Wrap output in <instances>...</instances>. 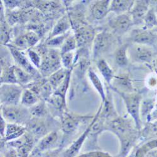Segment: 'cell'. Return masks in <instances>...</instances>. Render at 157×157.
<instances>
[{
	"label": "cell",
	"instance_id": "1",
	"mask_svg": "<svg viewBox=\"0 0 157 157\" xmlns=\"http://www.w3.org/2000/svg\"><path fill=\"white\" fill-rule=\"evenodd\" d=\"M37 52L42 57V64L39 69L43 77H48L62 68L60 50L47 47L45 44L39 45Z\"/></svg>",
	"mask_w": 157,
	"mask_h": 157
},
{
	"label": "cell",
	"instance_id": "2",
	"mask_svg": "<svg viewBox=\"0 0 157 157\" xmlns=\"http://www.w3.org/2000/svg\"><path fill=\"white\" fill-rule=\"evenodd\" d=\"M116 40L113 33L108 30H103L96 34L93 44V57L94 60L102 59L113 48Z\"/></svg>",
	"mask_w": 157,
	"mask_h": 157
},
{
	"label": "cell",
	"instance_id": "3",
	"mask_svg": "<svg viewBox=\"0 0 157 157\" xmlns=\"http://www.w3.org/2000/svg\"><path fill=\"white\" fill-rule=\"evenodd\" d=\"M1 116L8 123H14L20 125L27 124L31 120L30 111L23 106H1Z\"/></svg>",
	"mask_w": 157,
	"mask_h": 157
},
{
	"label": "cell",
	"instance_id": "4",
	"mask_svg": "<svg viewBox=\"0 0 157 157\" xmlns=\"http://www.w3.org/2000/svg\"><path fill=\"white\" fill-rule=\"evenodd\" d=\"M156 52L152 47L133 44L128 48L129 59L137 63H151L155 57Z\"/></svg>",
	"mask_w": 157,
	"mask_h": 157
},
{
	"label": "cell",
	"instance_id": "5",
	"mask_svg": "<svg viewBox=\"0 0 157 157\" xmlns=\"http://www.w3.org/2000/svg\"><path fill=\"white\" fill-rule=\"evenodd\" d=\"M19 84H1L0 101L2 106H17L21 101L24 89Z\"/></svg>",
	"mask_w": 157,
	"mask_h": 157
},
{
	"label": "cell",
	"instance_id": "6",
	"mask_svg": "<svg viewBox=\"0 0 157 157\" xmlns=\"http://www.w3.org/2000/svg\"><path fill=\"white\" fill-rule=\"evenodd\" d=\"M5 46H6L9 49L13 60L15 62L17 66L31 74L36 80L40 79L42 77L40 72L33 66L29 58L26 57V56L23 54V51L19 50L8 45Z\"/></svg>",
	"mask_w": 157,
	"mask_h": 157
},
{
	"label": "cell",
	"instance_id": "7",
	"mask_svg": "<svg viewBox=\"0 0 157 157\" xmlns=\"http://www.w3.org/2000/svg\"><path fill=\"white\" fill-rule=\"evenodd\" d=\"M76 40L77 47L81 50H89V48L92 46L96 35L95 30L90 25H84L80 26L73 30Z\"/></svg>",
	"mask_w": 157,
	"mask_h": 157
},
{
	"label": "cell",
	"instance_id": "8",
	"mask_svg": "<svg viewBox=\"0 0 157 157\" xmlns=\"http://www.w3.org/2000/svg\"><path fill=\"white\" fill-rule=\"evenodd\" d=\"M129 39L133 44L153 47L157 43V32L154 29L137 28L131 32Z\"/></svg>",
	"mask_w": 157,
	"mask_h": 157
},
{
	"label": "cell",
	"instance_id": "9",
	"mask_svg": "<svg viewBox=\"0 0 157 157\" xmlns=\"http://www.w3.org/2000/svg\"><path fill=\"white\" fill-rule=\"evenodd\" d=\"M108 25L113 33L120 36L128 32L134 25L130 12H128L112 17L108 21Z\"/></svg>",
	"mask_w": 157,
	"mask_h": 157
},
{
	"label": "cell",
	"instance_id": "10",
	"mask_svg": "<svg viewBox=\"0 0 157 157\" xmlns=\"http://www.w3.org/2000/svg\"><path fill=\"white\" fill-rule=\"evenodd\" d=\"M117 93L124 99L128 113L133 117L136 123V126L140 128V104L141 100L140 96L136 94H126L120 92Z\"/></svg>",
	"mask_w": 157,
	"mask_h": 157
},
{
	"label": "cell",
	"instance_id": "11",
	"mask_svg": "<svg viewBox=\"0 0 157 157\" xmlns=\"http://www.w3.org/2000/svg\"><path fill=\"white\" fill-rule=\"evenodd\" d=\"M150 1H135L130 11L134 25H143V21L150 9Z\"/></svg>",
	"mask_w": 157,
	"mask_h": 157
},
{
	"label": "cell",
	"instance_id": "12",
	"mask_svg": "<svg viewBox=\"0 0 157 157\" xmlns=\"http://www.w3.org/2000/svg\"><path fill=\"white\" fill-rule=\"evenodd\" d=\"M111 1H95L92 3L90 6V16L95 20H101L105 18L110 12Z\"/></svg>",
	"mask_w": 157,
	"mask_h": 157
},
{
	"label": "cell",
	"instance_id": "13",
	"mask_svg": "<svg viewBox=\"0 0 157 157\" xmlns=\"http://www.w3.org/2000/svg\"><path fill=\"white\" fill-rule=\"evenodd\" d=\"M25 127L29 133L35 138H43L47 135V128L42 119L32 117Z\"/></svg>",
	"mask_w": 157,
	"mask_h": 157
},
{
	"label": "cell",
	"instance_id": "14",
	"mask_svg": "<svg viewBox=\"0 0 157 157\" xmlns=\"http://www.w3.org/2000/svg\"><path fill=\"white\" fill-rule=\"evenodd\" d=\"M71 29L72 24L69 17L67 13L61 17L57 20L47 39H50L56 36L63 35L71 30Z\"/></svg>",
	"mask_w": 157,
	"mask_h": 157
},
{
	"label": "cell",
	"instance_id": "15",
	"mask_svg": "<svg viewBox=\"0 0 157 157\" xmlns=\"http://www.w3.org/2000/svg\"><path fill=\"white\" fill-rule=\"evenodd\" d=\"M84 117L73 116L66 113L62 119V131L66 135H71L77 130L78 125L83 120Z\"/></svg>",
	"mask_w": 157,
	"mask_h": 157
},
{
	"label": "cell",
	"instance_id": "16",
	"mask_svg": "<svg viewBox=\"0 0 157 157\" xmlns=\"http://www.w3.org/2000/svg\"><path fill=\"white\" fill-rule=\"evenodd\" d=\"M100 111H101V109H99L97 116L94 117V120L92 121V123H90V124L88 126V128L84 132V133L79 138H78L75 141H74L72 145L66 150V151L65 152V153L63 155V157H74L78 152V151H79V150H80L82 145L83 144L84 140H86L87 135L89 134L91 128H92V126H93L95 120H96Z\"/></svg>",
	"mask_w": 157,
	"mask_h": 157
},
{
	"label": "cell",
	"instance_id": "17",
	"mask_svg": "<svg viewBox=\"0 0 157 157\" xmlns=\"http://www.w3.org/2000/svg\"><path fill=\"white\" fill-rule=\"evenodd\" d=\"M32 8L45 14H52L58 11L61 6L60 1H31Z\"/></svg>",
	"mask_w": 157,
	"mask_h": 157
},
{
	"label": "cell",
	"instance_id": "18",
	"mask_svg": "<svg viewBox=\"0 0 157 157\" xmlns=\"http://www.w3.org/2000/svg\"><path fill=\"white\" fill-rule=\"evenodd\" d=\"M58 138V133L56 131L50 132L41 139L40 141L38 143L36 148L33 151V153L32 155L50 149L57 143Z\"/></svg>",
	"mask_w": 157,
	"mask_h": 157
},
{
	"label": "cell",
	"instance_id": "19",
	"mask_svg": "<svg viewBox=\"0 0 157 157\" xmlns=\"http://www.w3.org/2000/svg\"><path fill=\"white\" fill-rule=\"evenodd\" d=\"M11 26L6 18V11L4 5L1 1V45L5 46L10 40Z\"/></svg>",
	"mask_w": 157,
	"mask_h": 157
},
{
	"label": "cell",
	"instance_id": "20",
	"mask_svg": "<svg viewBox=\"0 0 157 157\" xmlns=\"http://www.w3.org/2000/svg\"><path fill=\"white\" fill-rule=\"evenodd\" d=\"M26 131H27L26 127L23 125L7 123L5 136L3 139L5 140V141L17 140L22 136L26 133Z\"/></svg>",
	"mask_w": 157,
	"mask_h": 157
},
{
	"label": "cell",
	"instance_id": "21",
	"mask_svg": "<svg viewBox=\"0 0 157 157\" xmlns=\"http://www.w3.org/2000/svg\"><path fill=\"white\" fill-rule=\"evenodd\" d=\"M135 1H124V0H114L111 1L109 11L116 15H120L130 12L133 8Z\"/></svg>",
	"mask_w": 157,
	"mask_h": 157
},
{
	"label": "cell",
	"instance_id": "22",
	"mask_svg": "<svg viewBox=\"0 0 157 157\" xmlns=\"http://www.w3.org/2000/svg\"><path fill=\"white\" fill-rule=\"evenodd\" d=\"M129 44H124L117 48L114 53V59L116 65L120 68L126 67L129 63L128 48Z\"/></svg>",
	"mask_w": 157,
	"mask_h": 157
},
{
	"label": "cell",
	"instance_id": "23",
	"mask_svg": "<svg viewBox=\"0 0 157 157\" xmlns=\"http://www.w3.org/2000/svg\"><path fill=\"white\" fill-rule=\"evenodd\" d=\"M1 84H18L15 75V65H9L1 67Z\"/></svg>",
	"mask_w": 157,
	"mask_h": 157
},
{
	"label": "cell",
	"instance_id": "24",
	"mask_svg": "<svg viewBox=\"0 0 157 157\" xmlns=\"http://www.w3.org/2000/svg\"><path fill=\"white\" fill-rule=\"evenodd\" d=\"M96 65L104 79L111 86V83L115 77L114 71L111 68L106 60L103 58L96 61Z\"/></svg>",
	"mask_w": 157,
	"mask_h": 157
},
{
	"label": "cell",
	"instance_id": "25",
	"mask_svg": "<svg viewBox=\"0 0 157 157\" xmlns=\"http://www.w3.org/2000/svg\"><path fill=\"white\" fill-rule=\"evenodd\" d=\"M70 70L62 67L47 78L50 84L54 90H56L63 82Z\"/></svg>",
	"mask_w": 157,
	"mask_h": 157
},
{
	"label": "cell",
	"instance_id": "26",
	"mask_svg": "<svg viewBox=\"0 0 157 157\" xmlns=\"http://www.w3.org/2000/svg\"><path fill=\"white\" fill-rule=\"evenodd\" d=\"M39 97L30 88L24 89L20 103L25 107L31 108L38 103Z\"/></svg>",
	"mask_w": 157,
	"mask_h": 157
},
{
	"label": "cell",
	"instance_id": "27",
	"mask_svg": "<svg viewBox=\"0 0 157 157\" xmlns=\"http://www.w3.org/2000/svg\"><path fill=\"white\" fill-rule=\"evenodd\" d=\"M87 74L90 82H92L93 86L96 89L98 93L100 94L102 98V102H104L106 99V94H105V92H104L103 85L99 76L91 67H90L87 71Z\"/></svg>",
	"mask_w": 157,
	"mask_h": 157
},
{
	"label": "cell",
	"instance_id": "28",
	"mask_svg": "<svg viewBox=\"0 0 157 157\" xmlns=\"http://www.w3.org/2000/svg\"><path fill=\"white\" fill-rule=\"evenodd\" d=\"M113 82H114V84L116 86H111V88L117 89V87H119L124 90H133L132 83L131 81L129 76L128 74H123L118 75H115Z\"/></svg>",
	"mask_w": 157,
	"mask_h": 157
},
{
	"label": "cell",
	"instance_id": "29",
	"mask_svg": "<svg viewBox=\"0 0 157 157\" xmlns=\"http://www.w3.org/2000/svg\"><path fill=\"white\" fill-rule=\"evenodd\" d=\"M15 75L17 79L18 84L24 86H29L35 81V78L29 73L26 72L23 69L20 67L17 66L15 65Z\"/></svg>",
	"mask_w": 157,
	"mask_h": 157
},
{
	"label": "cell",
	"instance_id": "30",
	"mask_svg": "<svg viewBox=\"0 0 157 157\" xmlns=\"http://www.w3.org/2000/svg\"><path fill=\"white\" fill-rule=\"evenodd\" d=\"M77 48V43L76 40V38L74 34V31H72L69 35L65 40L63 44L60 48V53L61 55L67 53V52H74Z\"/></svg>",
	"mask_w": 157,
	"mask_h": 157
},
{
	"label": "cell",
	"instance_id": "31",
	"mask_svg": "<svg viewBox=\"0 0 157 157\" xmlns=\"http://www.w3.org/2000/svg\"><path fill=\"white\" fill-rule=\"evenodd\" d=\"M72 30L68 32L67 33H65L62 35L56 36L50 39H47L45 42V45L48 48H57L60 49L61 47L63 44L65 40H66L67 36L69 35V34L71 33Z\"/></svg>",
	"mask_w": 157,
	"mask_h": 157
},
{
	"label": "cell",
	"instance_id": "32",
	"mask_svg": "<svg viewBox=\"0 0 157 157\" xmlns=\"http://www.w3.org/2000/svg\"><path fill=\"white\" fill-rule=\"evenodd\" d=\"M144 29L153 30L157 27V15L152 7L150 5V9L143 21Z\"/></svg>",
	"mask_w": 157,
	"mask_h": 157
},
{
	"label": "cell",
	"instance_id": "33",
	"mask_svg": "<svg viewBox=\"0 0 157 157\" xmlns=\"http://www.w3.org/2000/svg\"><path fill=\"white\" fill-rule=\"evenodd\" d=\"M29 111L33 117L40 119L46 116L48 113L47 108L44 102H40L36 104L30 108Z\"/></svg>",
	"mask_w": 157,
	"mask_h": 157
},
{
	"label": "cell",
	"instance_id": "34",
	"mask_svg": "<svg viewBox=\"0 0 157 157\" xmlns=\"http://www.w3.org/2000/svg\"><path fill=\"white\" fill-rule=\"evenodd\" d=\"M75 54L74 52H67L61 55V62L62 67L70 70L74 68L75 65Z\"/></svg>",
	"mask_w": 157,
	"mask_h": 157
},
{
	"label": "cell",
	"instance_id": "35",
	"mask_svg": "<svg viewBox=\"0 0 157 157\" xmlns=\"http://www.w3.org/2000/svg\"><path fill=\"white\" fill-rule=\"evenodd\" d=\"M73 69H72L69 71L67 75L66 76V77H65L63 82L55 90L54 93L61 96L64 99H65V97H66L67 91V90L69 89V87Z\"/></svg>",
	"mask_w": 157,
	"mask_h": 157
},
{
	"label": "cell",
	"instance_id": "36",
	"mask_svg": "<svg viewBox=\"0 0 157 157\" xmlns=\"http://www.w3.org/2000/svg\"><path fill=\"white\" fill-rule=\"evenodd\" d=\"M7 45L21 51L30 49L24 34L18 36L15 38V40L11 42V44H8Z\"/></svg>",
	"mask_w": 157,
	"mask_h": 157
},
{
	"label": "cell",
	"instance_id": "37",
	"mask_svg": "<svg viewBox=\"0 0 157 157\" xmlns=\"http://www.w3.org/2000/svg\"><path fill=\"white\" fill-rule=\"evenodd\" d=\"M27 56L33 66L39 70L42 64V57L38 52L33 48L27 50Z\"/></svg>",
	"mask_w": 157,
	"mask_h": 157
},
{
	"label": "cell",
	"instance_id": "38",
	"mask_svg": "<svg viewBox=\"0 0 157 157\" xmlns=\"http://www.w3.org/2000/svg\"><path fill=\"white\" fill-rule=\"evenodd\" d=\"M24 35L30 48L35 47L40 40V35L33 30H29V31L26 32Z\"/></svg>",
	"mask_w": 157,
	"mask_h": 157
},
{
	"label": "cell",
	"instance_id": "39",
	"mask_svg": "<svg viewBox=\"0 0 157 157\" xmlns=\"http://www.w3.org/2000/svg\"><path fill=\"white\" fill-rule=\"evenodd\" d=\"M150 5H151V7H152L155 12L156 15H157V1H150Z\"/></svg>",
	"mask_w": 157,
	"mask_h": 157
},
{
	"label": "cell",
	"instance_id": "40",
	"mask_svg": "<svg viewBox=\"0 0 157 157\" xmlns=\"http://www.w3.org/2000/svg\"><path fill=\"white\" fill-rule=\"evenodd\" d=\"M45 157H56V156H52V155H48V156H46Z\"/></svg>",
	"mask_w": 157,
	"mask_h": 157
},
{
	"label": "cell",
	"instance_id": "41",
	"mask_svg": "<svg viewBox=\"0 0 157 157\" xmlns=\"http://www.w3.org/2000/svg\"><path fill=\"white\" fill-rule=\"evenodd\" d=\"M154 30H156V32H157V27H156Z\"/></svg>",
	"mask_w": 157,
	"mask_h": 157
},
{
	"label": "cell",
	"instance_id": "42",
	"mask_svg": "<svg viewBox=\"0 0 157 157\" xmlns=\"http://www.w3.org/2000/svg\"><path fill=\"white\" fill-rule=\"evenodd\" d=\"M156 65H157V60H156Z\"/></svg>",
	"mask_w": 157,
	"mask_h": 157
},
{
	"label": "cell",
	"instance_id": "43",
	"mask_svg": "<svg viewBox=\"0 0 157 157\" xmlns=\"http://www.w3.org/2000/svg\"><path fill=\"white\" fill-rule=\"evenodd\" d=\"M34 157H36V156H34Z\"/></svg>",
	"mask_w": 157,
	"mask_h": 157
}]
</instances>
